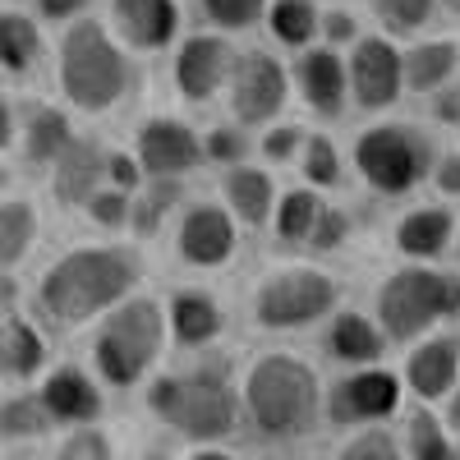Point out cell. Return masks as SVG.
<instances>
[{
    "label": "cell",
    "mask_w": 460,
    "mask_h": 460,
    "mask_svg": "<svg viewBox=\"0 0 460 460\" xmlns=\"http://www.w3.org/2000/svg\"><path fill=\"white\" fill-rule=\"evenodd\" d=\"M56 84L65 102L84 115H106L129 88L125 47L97 19H74L56 51Z\"/></svg>",
    "instance_id": "obj_4"
},
{
    "label": "cell",
    "mask_w": 460,
    "mask_h": 460,
    "mask_svg": "<svg viewBox=\"0 0 460 460\" xmlns=\"http://www.w3.org/2000/svg\"><path fill=\"white\" fill-rule=\"evenodd\" d=\"M147 414L189 442H221L240 429V392L226 359H208L184 373H157L143 392Z\"/></svg>",
    "instance_id": "obj_3"
},
{
    "label": "cell",
    "mask_w": 460,
    "mask_h": 460,
    "mask_svg": "<svg viewBox=\"0 0 460 460\" xmlns=\"http://www.w3.org/2000/svg\"><path fill=\"white\" fill-rule=\"evenodd\" d=\"M51 460H115V447H111L106 429L84 424V429H69V433L56 442V456H51Z\"/></svg>",
    "instance_id": "obj_36"
},
{
    "label": "cell",
    "mask_w": 460,
    "mask_h": 460,
    "mask_svg": "<svg viewBox=\"0 0 460 460\" xmlns=\"http://www.w3.org/2000/svg\"><path fill=\"white\" fill-rule=\"evenodd\" d=\"M456 253H460V226H456Z\"/></svg>",
    "instance_id": "obj_52"
},
{
    "label": "cell",
    "mask_w": 460,
    "mask_h": 460,
    "mask_svg": "<svg viewBox=\"0 0 460 460\" xmlns=\"http://www.w3.org/2000/svg\"><path fill=\"white\" fill-rule=\"evenodd\" d=\"M14 129H19V120H14V106L0 97V152H5L10 143H14Z\"/></svg>",
    "instance_id": "obj_47"
},
{
    "label": "cell",
    "mask_w": 460,
    "mask_h": 460,
    "mask_svg": "<svg viewBox=\"0 0 460 460\" xmlns=\"http://www.w3.org/2000/svg\"><path fill=\"white\" fill-rule=\"evenodd\" d=\"M134 162L143 180H180L203 162V143L175 115H152L134 134Z\"/></svg>",
    "instance_id": "obj_13"
},
{
    "label": "cell",
    "mask_w": 460,
    "mask_h": 460,
    "mask_svg": "<svg viewBox=\"0 0 460 460\" xmlns=\"http://www.w3.org/2000/svg\"><path fill=\"white\" fill-rule=\"evenodd\" d=\"M456 382H460V336H424L410 345L401 387L433 405L456 392Z\"/></svg>",
    "instance_id": "obj_18"
},
{
    "label": "cell",
    "mask_w": 460,
    "mask_h": 460,
    "mask_svg": "<svg viewBox=\"0 0 460 460\" xmlns=\"http://www.w3.org/2000/svg\"><path fill=\"white\" fill-rule=\"evenodd\" d=\"M327 419L341 429H377L401 410V377L392 368H355L327 387Z\"/></svg>",
    "instance_id": "obj_10"
},
{
    "label": "cell",
    "mask_w": 460,
    "mask_h": 460,
    "mask_svg": "<svg viewBox=\"0 0 460 460\" xmlns=\"http://www.w3.org/2000/svg\"><path fill=\"white\" fill-rule=\"evenodd\" d=\"M37 230H42V221L28 199H0V277H10L32 253Z\"/></svg>",
    "instance_id": "obj_27"
},
{
    "label": "cell",
    "mask_w": 460,
    "mask_h": 460,
    "mask_svg": "<svg viewBox=\"0 0 460 460\" xmlns=\"http://www.w3.org/2000/svg\"><path fill=\"white\" fill-rule=\"evenodd\" d=\"M442 5H447V10H456V14H460V0H442Z\"/></svg>",
    "instance_id": "obj_51"
},
{
    "label": "cell",
    "mask_w": 460,
    "mask_h": 460,
    "mask_svg": "<svg viewBox=\"0 0 460 460\" xmlns=\"http://www.w3.org/2000/svg\"><path fill=\"white\" fill-rule=\"evenodd\" d=\"M318 5L314 0H267V28L281 47H295V51H309L318 42Z\"/></svg>",
    "instance_id": "obj_30"
},
{
    "label": "cell",
    "mask_w": 460,
    "mask_h": 460,
    "mask_svg": "<svg viewBox=\"0 0 460 460\" xmlns=\"http://www.w3.org/2000/svg\"><path fill=\"white\" fill-rule=\"evenodd\" d=\"M14 295H19L14 277H0V318H10V314H14V304H19Z\"/></svg>",
    "instance_id": "obj_48"
},
{
    "label": "cell",
    "mask_w": 460,
    "mask_h": 460,
    "mask_svg": "<svg viewBox=\"0 0 460 460\" xmlns=\"http://www.w3.org/2000/svg\"><path fill=\"white\" fill-rule=\"evenodd\" d=\"M162 314H166V341H175L180 350H208V345L226 332V314H221L212 290L180 286L162 304Z\"/></svg>",
    "instance_id": "obj_19"
},
{
    "label": "cell",
    "mask_w": 460,
    "mask_h": 460,
    "mask_svg": "<svg viewBox=\"0 0 460 460\" xmlns=\"http://www.w3.org/2000/svg\"><path fill=\"white\" fill-rule=\"evenodd\" d=\"M199 10L212 28L221 32H244L253 23H262L267 14V0H199Z\"/></svg>",
    "instance_id": "obj_35"
},
{
    "label": "cell",
    "mask_w": 460,
    "mask_h": 460,
    "mask_svg": "<svg viewBox=\"0 0 460 460\" xmlns=\"http://www.w3.org/2000/svg\"><path fill=\"white\" fill-rule=\"evenodd\" d=\"M299 171H304V184L309 189H336L341 184V147L327 134H304Z\"/></svg>",
    "instance_id": "obj_33"
},
{
    "label": "cell",
    "mask_w": 460,
    "mask_h": 460,
    "mask_svg": "<svg viewBox=\"0 0 460 460\" xmlns=\"http://www.w3.org/2000/svg\"><path fill=\"white\" fill-rule=\"evenodd\" d=\"M221 199L235 226H267L277 208V180L262 166H230L221 180Z\"/></svg>",
    "instance_id": "obj_22"
},
{
    "label": "cell",
    "mask_w": 460,
    "mask_h": 460,
    "mask_svg": "<svg viewBox=\"0 0 460 460\" xmlns=\"http://www.w3.org/2000/svg\"><path fill=\"white\" fill-rule=\"evenodd\" d=\"M429 171H433V184H438L442 199H460V147L442 152V157H438Z\"/></svg>",
    "instance_id": "obj_44"
},
{
    "label": "cell",
    "mask_w": 460,
    "mask_h": 460,
    "mask_svg": "<svg viewBox=\"0 0 460 460\" xmlns=\"http://www.w3.org/2000/svg\"><path fill=\"white\" fill-rule=\"evenodd\" d=\"M84 212H88L93 226H102V230H125V221H129V194H120V189H111V184H102L97 194L84 203Z\"/></svg>",
    "instance_id": "obj_39"
},
{
    "label": "cell",
    "mask_w": 460,
    "mask_h": 460,
    "mask_svg": "<svg viewBox=\"0 0 460 460\" xmlns=\"http://www.w3.org/2000/svg\"><path fill=\"white\" fill-rule=\"evenodd\" d=\"M106 184V147L97 138H74L51 166V194L60 208H84Z\"/></svg>",
    "instance_id": "obj_20"
},
{
    "label": "cell",
    "mask_w": 460,
    "mask_h": 460,
    "mask_svg": "<svg viewBox=\"0 0 460 460\" xmlns=\"http://www.w3.org/2000/svg\"><path fill=\"white\" fill-rule=\"evenodd\" d=\"M47 364V336L37 332L32 318H0V377H10V382H28L37 377Z\"/></svg>",
    "instance_id": "obj_25"
},
{
    "label": "cell",
    "mask_w": 460,
    "mask_h": 460,
    "mask_svg": "<svg viewBox=\"0 0 460 460\" xmlns=\"http://www.w3.org/2000/svg\"><path fill=\"white\" fill-rule=\"evenodd\" d=\"M19 138H23V162L28 166H56V157L74 143V120H69V111L42 102V106L28 111Z\"/></svg>",
    "instance_id": "obj_26"
},
{
    "label": "cell",
    "mask_w": 460,
    "mask_h": 460,
    "mask_svg": "<svg viewBox=\"0 0 460 460\" xmlns=\"http://www.w3.org/2000/svg\"><path fill=\"white\" fill-rule=\"evenodd\" d=\"M235 47L217 32H199V37H184L175 47V65H171V84L180 93V102H212L217 93H226L230 84V69H235Z\"/></svg>",
    "instance_id": "obj_12"
},
{
    "label": "cell",
    "mask_w": 460,
    "mask_h": 460,
    "mask_svg": "<svg viewBox=\"0 0 460 460\" xmlns=\"http://www.w3.org/2000/svg\"><path fill=\"white\" fill-rule=\"evenodd\" d=\"M336 460H401V442L387 429H359L336 451Z\"/></svg>",
    "instance_id": "obj_37"
},
{
    "label": "cell",
    "mask_w": 460,
    "mask_h": 460,
    "mask_svg": "<svg viewBox=\"0 0 460 460\" xmlns=\"http://www.w3.org/2000/svg\"><path fill=\"white\" fill-rule=\"evenodd\" d=\"M240 249V226L230 221L226 208L217 203H194L184 217H180V230H175V253L180 262L199 267V272H217L235 258Z\"/></svg>",
    "instance_id": "obj_14"
},
{
    "label": "cell",
    "mask_w": 460,
    "mask_h": 460,
    "mask_svg": "<svg viewBox=\"0 0 460 460\" xmlns=\"http://www.w3.org/2000/svg\"><path fill=\"white\" fill-rule=\"evenodd\" d=\"M111 28L129 51H166L180 37V0H106Z\"/></svg>",
    "instance_id": "obj_15"
},
{
    "label": "cell",
    "mask_w": 460,
    "mask_h": 460,
    "mask_svg": "<svg viewBox=\"0 0 460 460\" xmlns=\"http://www.w3.org/2000/svg\"><path fill=\"white\" fill-rule=\"evenodd\" d=\"M290 88L299 93V102L318 111V115H341L350 102V84H345V60L332 47H309L299 51L290 65Z\"/></svg>",
    "instance_id": "obj_16"
},
{
    "label": "cell",
    "mask_w": 460,
    "mask_h": 460,
    "mask_svg": "<svg viewBox=\"0 0 460 460\" xmlns=\"http://www.w3.org/2000/svg\"><path fill=\"white\" fill-rule=\"evenodd\" d=\"M199 143H203V162H217V166H244V152H249V143H244V134L240 129H230V125H217V129H208V134H199Z\"/></svg>",
    "instance_id": "obj_38"
},
{
    "label": "cell",
    "mask_w": 460,
    "mask_h": 460,
    "mask_svg": "<svg viewBox=\"0 0 460 460\" xmlns=\"http://www.w3.org/2000/svg\"><path fill=\"white\" fill-rule=\"evenodd\" d=\"M299 147H304V129L299 125H267L262 138H258V152L267 162H295L299 157Z\"/></svg>",
    "instance_id": "obj_40"
},
{
    "label": "cell",
    "mask_w": 460,
    "mask_h": 460,
    "mask_svg": "<svg viewBox=\"0 0 460 460\" xmlns=\"http://www.w3.org/2000/svg\"><path fill=\"white\" fill-rule=\"evenodd\" d=\"M345 84L359 111H387L405 93V69H401V47L392 37H359L345 56Z\"/></svg>",
    "instance_id": "obj_11"
},
{
    "label": "cell",
    "mask_w": 460,
    "mask_h": 460,
    "mask_svg": "<svg viewBox=\"0 0 460 460\" xmlns=\"http://www.w3.org/2000/svg\"><path fill=\"white\" fill-rule=\"evenodd\" d=\"M230 111L240 125H272L290 102V69L272 51H240L230 69Z\"/></svg>",
    "instance_id": "obj_9"
},
{
    "label": "cell",
    "mask_w": 460,
    "mask_h": 460,
    "mask_svg": "<svg viewBox=\"0 0 460 460\" xmlns=\"http://www.w3.org/2000/svg\"><path fill=\"white\" fill-rule=\"evenodd\" d=\"M318 37H323V47L341 51V47H355L364 32H359L350 10H327V14H318Z\"/></svg>",
    "instance_id": "obj_42"
},
{
    "label": "cell",
    "mask_w": 460,
    "mask_h": 460,
    "mask_svg": "<svg viewBox=\"0 0 460 460\" xmlns=\"http://www.w3.org/2000/svg\"><path fill=\"white\" fill-rule=\"evenodd\" d=\"M88 5H93V0H32L37 19H47V23H74Z\"/></svg>",
    "instance_id": "obj_45"
},
{
    "label": "cell",
    "mask_w": 460,
    "mask_h": 460,
    "mask_svg": "<svg viewBox=\"0 0 460 460\" xmlns=\"http://www.w3.org/2000/svg\"><path fill=\"white\" fill-rule=\"evenodd\" d=\"M442 424H447V433H460V382H456V392L447 396V414H442Z\"/></svg>",
    "instance_id": "obj_49"
},
{
    "label": "cell",
    "mask_w": 460,
    "mask_h": 460,
    "mask_svg": "<svg viewBox=\"0 0 460 460\" xmlns=\"http://www.w3.org/2000/svg\"><path fill=\"white\" fill-rule=\"evenodd\" d=\"M37 401H42L51 424L65 429H84L102 419V387L79 368V364H60L37 382Z\"/></svg>",
    "instance_id": "obj_17"
},
{
    "label": "cell",
    "mask_w": 460,
    "mask_h": 460,
    "mask_svg": "<svg viewBox=\"0 0 460 460\" xmlns=\"http://www.w3.org/2000/svg\"><path fill=\"white\" fill-rule=\"evenodd\" d=\"M341 299V286L323 267H281V272L262 277L253 286L249 314L267 332H295V327H314L323 323Z\"/></svg>",
    "instance_id": "obj_7"
},
{
    "label": "cell",
    "mask_w": 460,
    "mask_h": 460,
    "mask_svg": "<svg viewBox=\"0 0 460 460\" xmlns=\"http://www.w3.org/2000/svg\"><path fill=\"white\" fill-rule=\"evenodd\" d=\"M345 240H350V217H345L341 208H327V203H323V212H318V221H314L309 244H314L318 253H332V249H341Z\"/></svg>",
    "instance_id": "obj_41"
},
{
    "label": "cell",
    "mask_w": 460,
    "mask_h": 460,
    "mask_svg": "<svg viewBox=\"0 0 460 460\" xmlns=\"http://www.w3.org/2000/svg\"><path fill=\"white\" fill-rule=\"evenodd\" d=\"M51 433V419L37 401V392H19V396H5L0 401V438L5 442H37Z\"/></svg>",
    "instance_id": "obj_32"
},
{
    "label": "cell",
    "mask_w": 460,
    "mask_h": 460,
    "mask_svg": "<svg viewBox=\"0 0 460 460\" xmlns=\"http://www.w3.org/2000/svg\"><path fill=\"white\" fill-rule=\"evenodd\" d=\"M460 318V277L433 262H405L377 286V327L387 341H419L438 323Z\"/></svg>",
    "instance_id": "obj_6"
},
{
    "label": "cell",
    "mask_w": 460,
    "mask_h": 460,
    "mask_svg": "<svg viewBox=\"0 0 460 460\" xmlns=\"http://www.w3.org/2000/svg\"><path fill=\"white\" fill-rule=\"evenodd\" d=\"M318 212H323L318 189H309V184L286 189V194H277V208H272V235L281 244H309Z\"/></svg>",
    "instance_id": "obj_29"
},
{
    "label": "cell",
    "mask_w": 460,
    "mask_h": 460,
    "mask_svg": "<svg viewBox=\"0 0 460 460\" xmlns=\"http://www.w3.org/2000/svg\"><path fill=\"white\" fill-rule=\"evenodd\" d=\"M396 253L401 258H410V262H433V258H442L447 249H451V240H456V217H451V208H414V212H405L401 221H396Z\"/></svg>",
    "instance_id": "obj_21"
},
{
    "label": "cell",
    "mask_w": 460,
    "mask_h": 460,
    "mask_svg": "<svg viewBox=\"0 0 460 460\" xmlns=\"http://www.w3.org/2000/svg\"><path fill=\"white\" fill-rule=\"evenodd\" d=\"M143 267L129 249L115 244H79L60 253L37 277V314L51 327H84L106 318L115 304H125L138 290Z\"/></svg>",
    "instance_id": "obj_1"
},
{
    "label": "cell",
    "mask_w": 460,
    "mask_h": 460,
    "mask_svg": "<svg viewBox=\"0 0 460 460\" xmlns=\"http://www.w3.org/2000/svg\"><path fill=\"white\" fill-rule=\"evenodd\" d=\"M401 69H405V93L433 97L460 74V42L456 37H429V42H414L410 51H401Z\"/></svg>",
    "instance_id": "obj_23"
},
{
    "label": "cell",
    "mask_w": 460,
    "mask_h": 460,
    "mask_svg": "<svg viewBox=\"0 0 460 460\" xmlns=\"http://www.w3.org/2000/svg\"><path fill=\"white\" fill-rule=\"evenodd\" d=\"M166 350V314L152 295H129L93 332V373L106 387H138Z\"/></svg>",
    "instance_id": "obj_5"
},
{
    "label": "cell",
    "mask_w": 460,
    "mask_h": 460,
    "mask_svg": "<svg viewBox=\"0 0 460 460\" xmlns=\"http://www.w3.org/2000/svg\"><path fill=\"white\" fill-rule=\"evenodd\" d=\"M327 350L332 359L341 364H355V368H373L382 359V350H387V336H382V327L359 314V309H341L327 327Z\"/></svg>",
    "instance_id": "obj_24"
},
{
    "label": "cell",
    "mask_w": 460,
    "mask_h": 460,
    "mask_svg": "<svg viewBox=\"0 0 460 460\" xmlns=\"http://www.w3.org/2000/svg\"><path fill=\"white\" fill-rule=\"evenodd\" d=\"M368 10L377 14V23L392 37H410L419 28H429L438 0H368Z\"/></svg>",
    "instance_id": "obj_34"
},
{
    "label": "cell",
    "mask_w": 460,
    "mask_h": 460,
    "mask_svg": "<svg viewBox=\"0 0 460 460\" xmlns=\"http://www.w3.org/2000/svg\"><path fill=\"white\" fill-rule=\"evenodd\" d=\"M106 184L120 189V194H129V199L147 184L143 171H138V162H134V152H106Z\"/></svg>",
    "instance_id": "obj_43"
},
{
    "label": "cell",
    "mask_w": 460,
    "mask_h": 460,
    "mask_svg": "<svg viewBox=\"0 0 460 460\" xmlns=\"http://www.w3.org/2000/svg\"><path fill=\"white\" fill-rule=\"evenodd\" d=\"M405 451H410V460H456L442 414H433L429 405H414L405 414Z\"/></svg>",
    "instance_id": "obj_31"
},
{
    "label": "cell",
    "mask_w": 460,
    "mask_h": 460,
    "mask_svg": "<svg viewBox=\"0 0 460 460\" xmlns=\"http://www.w3.org/2000/svg\"><path fill=\"white\" fill-rule=\"evenodd\" d=\"M240 414L267 442H295L304 433H314L323 414V382L314 364L290 350L258 355L240 382Z\"/></svg>",
    "instance_id": "obj_2"
},
{
    "label": "cell",
    "mask_w": 460,
    "mask_h": 460,
    "mask_svg": "<svg viewBox=\"0 0 460 460\" xmlns=\"http://www.w3.org/2000/svg\"><path fill=\"white\" fill-rule=\"evenodd\" d=\"M180 460H235L226 447H194V451H184Z\"/></svg>",
    "instance_id": "obj_50"
},
{
    "label": "cell",
    "mask_w": 460,
    "mask_h": 460,
    "mask_svg": "<svg viewBox=\"0 0 460 460\" xmlns=\"http://www.w3.org/2000/svg\"><path fill=\"white\" fill-rule=\"evenodd\" d=\"M433 120L438 125H460V74L442 93H433Z\"/></svg>",
    "instance_id": "obj_46"
},
{
    "label": "cell",
    "mask_w": 460,
    "mask_h": 460,
    "mask_svg": "<svg viewBox=\"0 0 460 460\" xmlns=\"http://www.w3.org/2000/svg\"><path fill=\"white\" fill-rule=\"evenodd\" d=\"M42 60V28L23 10H0V69L32 74Z\"/></svg>",
    "instance_id": "obj_28"
},
{
    "label": "cell",
    "mask_w": 460,
    "mask_h": 460,
    "mask_svg": "<svg viewBox=\"0 0 460 460\" xmlns=\"http://www.w3.org/2000/svg\"><path fill=\"white\" fill-rule=\"evenodd\" d=\"M350 157H355L359 180L382 199H405L433 166L429 138L410 125H368L355 138Z\"/></svg>",
    "instance_id": "obj_8"
}]
</instances>
